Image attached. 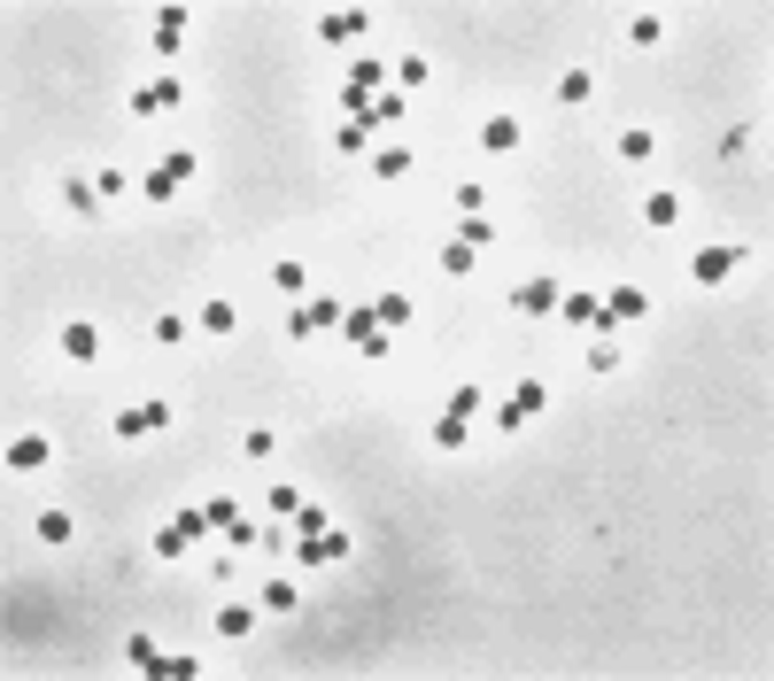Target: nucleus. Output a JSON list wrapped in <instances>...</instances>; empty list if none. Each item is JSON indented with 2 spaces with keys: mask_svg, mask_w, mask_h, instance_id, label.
<instances>
[{
  "mask_svg": "<svg viewBox=\"0 0 774 681\" xmlns=\"http://www.w3.org/2000/svg\"><path fill=\"white\" fill-rule=\"evenodd\" d=\"M744 264H751L744 240H720V248H697V256H689V279H697V287H720V279H736Z\"/></svg>",
  "mask_w": 774,
  "mask_h": 681,
  "instance_id": "nucleus-1",
  "label": "nucleus"
},
{
  "mask_svg": "<svg viewBox=\"0 0 774 681\" xmlns=\"http://www.w3.org/2000/svg\"><path fill=\"white\" fill-rule=\"evenodd\" d=\"M542 411H550V387H542V380H519V387H511V403H496V426H504V434H519V426H535Z\"/></svg>",
  "mask_w": 774,
  "mask_h": 681,
  "instance_id": "nucleus-2",
  "label": "nucleus"
},
{
  "mask_svg": "<svg viewBox=\"0 0 774 681\" xmlns=\"http://www.w3.org/2000/svg\"><path fill=\"white\" fill-rule=\"evenodd\" d=\"M558 295H566L558 279H519V287H511V310H519V318H558Z\"/></svg>",
  "mask_w": 774,
  "mask_h": 681,
  "instance_id": "nucleus-3",
  "label": "nucleus"
},
{
  "mask_svg": "<svg viewBox=\"0 0 774 681\" xmlns=\"http://www.w3.org/2000/svg\"><path fill=\"white\" fill-rule=\"evenodd\" d=\"M179 101H186L179 78H148V86H132V117H171Z\"/></svg>",
  "mask_w": 774,
  "mask_h": 681,
  "instance_id": "nucleus-4",
  "label": "nucleus"
},
{
  "mask_svg": "<svg viewBox=\"0 0 774 681\" xmlns=\"http://www.w3.org/2000/svg\"><path fill=\"white\" fill-rule=\"evenodd\" d=\"M403 109H411V93H372V101H364V132H372V140H387V132H395V124H403Z\"/></svg>",
  "mask_w": 774,
  "mask_h": 681,
  "instance_id": "nucleus-5",
  "label": "nucleus"
},
{
  "mask_svg": "<svg viewBox=\"0 0 774 681\" xmlns=\"http://www.w3.org/2000/svg\"><path fill=\"white\" fill-rule=\"evenodd\" d=\"M186 31H194V16H186V8H155V24H148V39H155V55L171 62L186 47Z\"/></svg>",
  "mask_w": 774,
  "mask_h": 681,
  "instance_id": "nucleus-6",
  "label": "nucleus"
},
{
  "mask_svg": "<svg viewBox=\"0 0 774 681\" xmlns=\"http://www.w3.org/2000/svg\"><path fill=\"white\" fill-rule=\"evenodd\" d=\"M55 349L70 356V364H93V356H101V326H93V318H70V326L55 333Z\"/></svg>",
  "mask_w": 774,
  "mask_h": 681,
  "instance_id": "nucleus-7",
  "label": "nucleus"
},
{
  "mask_svg": "<svg viewBox=\"0 0 774 681\" xmlns=\"http://www.w3.org/2000/svg\"><path fill=\"white\" fill-rule=\"evenodd\" d=\"M341 333H349L364 356H387V333H380V318H372V302H357V310L341 318Z\"/></svg>",
  "mask_w": 774,
  "mask_h": 681,
  "instance_id": "nucleus-8",
  "label": "nucleus"
},
{
  "mask_svg": "<svg viewBox=\"0 0 774 681\" xmlns=\"http://www.w3.org/2000/svg\"><path fill=\"white\" fill-rule=\"evenodd\" d=\"M635 217H643L651 233H674V225H682V194H674V186H658V194H643V209H635Z\"/></svg>",
  "mask_w": 774,
  "mask_h": 681,
  "instance_id": "nucleus-9",
  "label": "nucleus"
},
{
  "mask_svg": "<svg viewBox=\"0 0 774 681\" xmlns=\"http://www.w3.org/2000/svg\"><path fill=\"white\" fill-rule=\"evenodd\" d=\"M62 202H70V217H101V209H109V194H101V178H62Z\"/></svg>",
  "mask_w": 774,
  "mask_h": 681,
  "instance_id": "nucleus-10",
  "label": "nucleus"
},
{
  "mask_svg": "<svg viewBox=\"0 0 774 681\" xmlns=\"http://www.w3.org/2000/svg\"><path fill=\"white\" fill-rule=\"evenodd\" d=\"M357 31H364V8H326L318 16V39L326 47H357Z\"/></svg>",
  "mask_w": 774,
  "mask_h": 681,
  "instance_id": "nucleus-11",
  "label": "nucleus"
},
{
  "mask_svg": "<svg viewBox=\"0 0 774 681\" xmlns=\"http://www.w3.org/2000/svg\"><path fill=\"white\" fill-rule=\"evenodd\" d=\"M31 534H39L47 550H70V542H78V519H70V511H62V504H47V511H39V519H31Z\"/></svg>",
  "mask_w": 774,
  "mask_h": 681,
  "instance_id": "nucleus-12",
  "label": "nucleus"
},
{
  "mask_svg": "<svg viewBox=\"0 0 774 681\" xmlns=\"http://www.w3.org/2000/svg\"><path fill=\"white\" fill-rule=\"evenodd\" d=\"M47 457H55V442H47V434H16V442H8V473H39Z\"/></svg>",
  "mask_w": 774,
  "mask_h": 681,
  "instance_id": "nucleus-13",
  "label": "nucleus"
},
{
  "mask_svg": "<svg viewBox=\"0 0 774 681\" xmlns=\"http://www.w3.org/2000/svg\"><path fill=\"white\" fill-rule=\"evenodd\" d=\"M364 163H372V178H411V163H418V155L403 148V140H380V148L364 155Z\"/></svg>",
  "mask_w": 774,
  "mask_h": 681,
  "instance_id": "nucleus-14",
  "label": "nucleus"
},
{
  "mask_svg": "<svg viewBox=\"0 0 774 681\" xmlns=\"http://www.w3.org/2000/svg\"><path fill=\"white\" fill-rule=\"evenodd\" d=\"M480 148H488V155H519V117H504V109H496V117L480 124Z\"/></svg>",
  "mask_w": 774,
  "mask_h": 681,
  "instance_id": "nucleus-15",
  "label": "nucleus"
},
{
  "mask_svg": "<svg viewBox=\"0 0 774 681\" xmlns=\"http://www.w3.org/2000/svg\"><path fill=\"white\" fill-rule=\"evenodd\" d=\"M612 155H620V163H651V155H658V132H651V124H627L620 140H612Z\"/></svg>",
  "mask_w": 774,
  "mask_h": 681,
  "instance_id": "nucleus-16",
  "label": "nucleus"
},
{
  "mask_svg": "<svg viewBox=\"0 0 774 681\" xmlns=\"http://www.w3.org/2000/svg\"><path fill=\"white\" fill-rule=\"evenodd\" d=\"M217 635L225 643H248L256 635V604H217Z\"/></svg>",
  "mask_w": 774,
  "mask_h": 681,
  "instance_id": "nucleus-17",
  "label": "nucleus"
},
{
  "mask_svg": "<svg viewBox=\"0 0 774 681\" xmlns=\"http://www.w3.org/2000/svg\"><path fill=\"white\" fill-rule=\"evenodd\" d=\"M302 310H310V333H333L341 318H349V302H341V295H310Z\"/></svg>",
  "mask_w": 774,
  "mask_h": 681,
  "instance_id": "nucleus-18",
  "label": "nucleus"
},
{
  "mask_svg": "<svg viewBox=\"0 0 774 681\" xmlns=\"http://www.w3.org/2000/svg\"><path fill=\"white\" fill-rule=\"evenodd\" d=\"M558 101H566V109H589V101H596V78L581 70V62H573L566 78H558Z\"/></svg>",
  "mask_w": 774,
  "mask_h": 681,
  "instance_id": "nucleus-19",
  "label": "nucleus"
},
{
  "mask_svg": "<svg viewBox=\"0 0 774 681\" xmlns=\"http://www.w3.org/2000/svg\"><path fill=\"white\" fill-rule=\"evenodd\" d=\"M271 287H279V295H295V302H302V295H310V271H302L295 256H279V264H271Z\"/></svg>",
  "mask_w": 774,
  "mask_h": 681,
  "instance_id": "nucleus-20",
  "label": "nucleus"
},
{
  "mask_svg": "<svg viewBox=\"0 0 774 681\" xmlns=\"http://www.w3.org/2000/svg\"><path fill=\"white\" fill-rule=\"evenodd\" d=\"M465 442H473V418H434V449H449V457H457V449H465Z\"/></svg>",
  "mask_w": 774,
  "mask_h": 681,
  "instance_id": "nucleus-21",
  "label": "nucleus"
},
{
  "mask_svg": "<svg viewBox=\"0 0 774 681\" xmlns=\"http://www.w3.org/2000/svg\"><path fill=\"white\" fill-rule=\"evenodd\" d=\"M627 39H635V47H658V39H666V16H658V8H635V16H627Z\"/></svg>",
  "mask_w": 774,
  "mask_h": 681,
  "instance_id": "nucleus-22",
  "label": "nucleus"
},
{
  "mask_svg": "<svg viewBox=\"0 0 774 681\" xmlns=\"http://www.w3.org/2000/svg\"><path fill=\"white\" fill-rule=\"evenodd\" d=\"M333 148H341V155H372L380 140H372V132H364L357 117H341V124H333Z\"/></svg>",
  "mask_w": 774,
  "mask_h": 681,
  "instance_id": "nucleus-23",
  "label": "nucleus"
},
{
  "mask_svg": "<svg viewBox=\"0 0 774 681\" xmlns=\"http://www.w3.org/2000/svg\"><path fill=\"white\" fill-rule=\"evenodd\" d=\"M480 411H488V387H473V380L449 387V418H480Z\"/></svg>",
  "mask_w": 774,
  "mask_h": 681,
  "instance_id": "nucleus-24",
  "label": "nucleus"
},
{
  "mask_svg": "<svg viewBox=\"0 0 774 681\" xmlns=\"http://www.w3.org/2000/svg\"><path fill=\"white\" fill-rule=\"evenodd\" d=\"M233 326H240V310H233L225 295H217V302H202V333H209V341H225Z\"/></svg>",
  "mask_w": 774,
  "mask_h": 681,
  "instance_id": "nucleus-25",
  "label": "nucleus"
},
{
  "mask_svg": "<svg viewBox=\"0 0 774 681\" xmlns=\"http://www.w3.org/2000/svg\"><path fill=\"white\" fill-rule=\"evenodd\" d=\"M372 318H380V333H403V326H411V295H380V302H372Z\"/></svg>",
  "mask_w": 774,
  "mask_h": 681,
  "instance_id": "nucleus-26",
  "label": "nucleus"
},
{
  "mask_svg": "<svg viewBox=\"0 0 774 681\" xmlns=\"http://www.w3.org/2000/svg\"><path fill=\"white\" fill-rule=\"evenodd\" d=\"M186 333H194V326H186L179 310H163V318H148V341H155V349H179Z\"/></svg>",
  "mask_w": 774,
  "mask_h": 681,
  "instance_id": "nucleus-27",
  "label": "nucleus"
},
{
  "mask_svg": "<svg viewBox=\"0 0 774 681\" xmlns=\"http://www.w3.org/2000/svg\"><path fill=\"white\" fill-rule=\"evenodd\" d=\"M558 318H566V326H596V295H589V287L558 295Z\"/></svg>",
  "mask_w": 774,
  "mask_h": 681,
  "instance_id": "nucleus-28",
  "label": "nucleus"
},
{
  "mask_svg": "<svg viewBox=\"0 0 774 681\" xmlns=\"http://www.w3.org/2000/svg\"><path fill=\"white\" fill-rule=\"evenodd\" d=\"M124 658H132V674H163V666H171V658L155 651L148 635H132V643H124Z\"/></svg>",
  "mask_w": 774,
  "mask_h": 681,
  "instance_id": "nucleus-29",
  "label": "nucleus"
},
{
  "mask_svg": "<svg viewBox=\"0 0 774 681\" xmlns=\"http://www.w3.org/2000/svg\"><path fill=\"white\" fill-rule=\"evenodd\" d=\"M264 511H271V519H295V511H302V488H295V480H271Z\"/></svg>",
  "mask_w": 774,
  "mask_h": 681,
  "instance_id": "nucleus-30",
  "label": "nucleus"
},
{
  "mask_svg": "<svg viewBox=\"0 0 774 681\" xmlns=\"http://www.w3.org/2000/svg\"><path fill=\"white\" fill-rule=\"evenodd\" d=\"M140 194H148V202H179V178L155 163V171H140Z\"/></svg>",
  "mask_w": 774,
  "mask_h": 681,
  "instance_id": "nucleus-31",
  "label": "nucleus"
},
{
  "mask_svg": "<svg viewBox=\"0 0 774 681\" xmlns=\"http://www.w3.org/2000/svg\"><path fill=\"white\" fill-rule=\"evenodd\" d=\"M473 264H480V248H465V240H442V271H449V279H465Z\"/></svg>",
  "mask_w": 774,
  "mask_h": 681,
  "instance_id": "nucleus-32",
  "label": "nucleus"
},
{
  "mask_svg": "<svg viewBox=\"0 0 774 681\" xmlns=\"http://www.w3.org/2000/svg\"><path fill=\"white\" fill-rule=\"evenodd\" d=\"M240 449H248L256 465H271V457H279V434H271V426H248V434H240Z\"/></svg>",
  "mask_w": 774,
  "mask_h": 681,
  "instance_id": "nucleus-33",
  "label": "nucleus"
},
{
  "mask_svg": "<svg viewBox=\"0 0 774 681\" xmlns=\"http://www.w3.org/2000/svg\"><path fill=\"white\" fill-rule=\"evenodd\" d=\"M341 86H357V93L387 86V62H349V78H341Z\"/></svg>",
  "mask_w": 774,
  "mask_h": 681,
  "instance_id": "nucleus-34",
  "label": "nucleus"
},
{
  "mask_svg": "<svg viewBox=\"0 0 774 681\" xmlns=\"http://www.w3.org/2000/svg\"><path fill=\"white\" fill-rule=\"evenodd\" d=\"M295 604H302L295 581H264V612H295Z\"/></svg>",
  "mask_w": 774,
  "mask_h": 681,
  "instance_id": "nucleus-35",
  "label": "nucleus"
},
{
  "mask_svg": "<svg viewBox=\"0 0 774 681\" xmlns=\"http://www.w3.org/2000/svg\"><path fill=\"white\" fill-rule=\"evenodd\" d=\"M171 527H179V534H186V542H202V534H217V527H209V511H202V504H186V511H179V519H171Z\"/></svg>",
  "mask_w": 774,
  "mask_h": 681,
  "instance_id": "nucleus-36",
  "label": "nucleus"
},
{
  "mask_svg": "<svg viewBox=\"0 0 774 681\" xmlns=\"http://www.w3.org/2000/svg\"><path fill=\"white\" fill-rule=\"evenodd\" d=\"M186 550H194V542H186V534H179V527H163V534H155V558H163V565H179V558H186Z\"/></svg>",
  "mask_w": 774,
  "mask_h": 681,
  "instance_id": "nucleus-37",
  "label": "nucleus"
},
{
  "mask_svg": "<svg viewBox=\"0 0 774 681\" xmlns=\"http://www.w3.org/2000/svg\"><path fill=\"white\" fill-rule=\"evenodd\" d=\"M457 240H465V248H488V240H496V225H488V217H457Z\"/></svg>",
  "mask_w": 774,
  "mask_h": 681,
  "instance_id": "nucleus-38",
  "label": "nucleus"
},
{
  "mask_svg": "<svg viewBox=\"0 0 774 681\" xmlns=\"http://www.w3.org/2000/svg\"><path fill=\"white\" fill-rule=\"evenodd\" d=\"M295 558L318 573V565H326V534H295Z\"/></svg>",
  "mask_w": 774,
  "mask_h": 681,
  "instance_id": "nucleus-39",
  "label": "nucleus"
},
{
  "mask_svg": "<svg viewBox=\"0 0 774 681\" xmlns=\"http://www.w3.org/2000/svg\"><path fill=\"white\" fill-rule=\"evenodd\" d=\"M426 78H434V70H426V55H403V62H395V86H426Z\"/></svg>",
  "mask_w": 774,
  "mask_h": 681,
  "instance_id": "nucleus-40",
  "label": "nucleus"
},
{
  "mask_svg": "<svg viewBox=\"0 0 774 681\" xmlns=\"http://www.w3.org/2000/svg\"><path fill=\"white\" fill-rule=\"evenodd\" d=\"M620 356H627L620 341H596V349H589V372H620Z\"/></svg>",
  "mask_w": 774,
  "mask_h": 681,
  "instance_id": "nucleus-41",
  "label": "nucleus"
},
{
  "mask_svg": "<svg viewBox=\"0 0 774 681\" xmlns=\"http://www.w3.org/2000/svg\"><path fill=\"white\" fill-rule=\"evenodd\" d=\"M202 511H209V527H217V534H225V527H233V519H240V504H233V496H209Z\"/></svg>",
  "mask_w": 774,
  "mask_h": 681,
  "instance_id": "nucleus-42",
  "label": "nucleus"
},
{
  "mask_svg": "<svg viewBox=\"0 0 774 681\" xmlns=\"http://www.w3.org/2000/svg\"><path fill=\"white\" fill-rule=\"evenodd\" d=\"M349 550H357V534H349V527H326V565H341Z\"/></svg>",
  "mask_w": 774,
  "mask_h": 681,
  "instance_id": "nucleus-43",
  "label": "nucleus"
},
{
  "mask_svg": "<svg viewBox=\"0 0 774 681\" xmlns=\"http://www.w3.org/2000/svg\"><path fill=\"white\" fill-rule=\"evenodd\" d=\"M171 418H179V411H171V403H140V426H148V434H163Z\"/></svg>",
  "mask_w": 774,
  "mask_h": 681,
  "instance_id": "nucleus-44",
  "label": "nucleus"
},
{
  "mask_svg": "<svg viewBox=\"0 0 774 681\" xmlns=\"http://www.w3.org/2000/svg\"><path fill=\"white\" fill-rule=\"evenodd\" d=\"M295 527H302V534H326L333 519H326V504H302V511H295Z\"/></svg>",
  "mask_w": 774,
  "mask_h": 681,
  "instance_id": "nucleus-45",
  "label": "nucleus"
}]
</instances>
